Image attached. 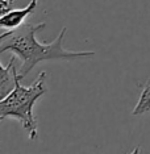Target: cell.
<instances>
[{"instance_id":"cell-5","label":"cell","mask_w":150,"mask_h":154,"mask_svg":"<svg viewBox=\"0 0 150 154\" xmlns=\"http://www.w3.org/2000/svg\"><path fill=\"white\" fill-rule=\"evenodd\" d=\"M150 111V79L145 83L144 88L141 91V95L138 97V101L136 104L132 115L134 116H139V115H144L146 112Z\"/></svg>"},{"instance_id":"cell-6","label":"cell","mask_w":150,"mask_h":154,"mask_svg":"<svg viewBox=\"0 0 150 154\" xmlns=\"http://www.w3.org/2000/svg\"><path fill=\"white\" fill-rule=\"evenodd\" d=\"M13 0H0V16L5 15L12 9Z\"/></svg>"},{"instance_id":"cell-3","label":"cell","mask_w":150,"mask_h":154,"mask_svg":"<svg viewBox=\"0 0 150 154\" xmlns=\"http://www.w3.org/2000/svg\"><path fill=\"white\" fill-rule=\"evenodd\" d=\"M37 5H38V0H30L29 4L25 8L11 9L8 13L0 16V28H4V29H8V30L16 29L17 26H20L25 21L28 16H30L36 11Z\"/></svg>"},{"instance_id":"cell-2","label":"cell","mask_w":150,"mask_h":154,"mask_svg":"<svg viewBox=\"0 0 150 154\" xmlns=\"http://www.w3.org/2000/svg\"><path fill=\"white\" fill-rule=\"evenodd\" d=\"M46 71H41L29 87H25L17 79L11 92L0 99V122L7 117H13L21 122L28 132V138L34 141L38 138L37 121L33 113L36 101L46 92Z\"/></svg>"},{"instance_id":"cell-4","label":"cell","mask_w":150,"mask_h":154,"mask_svg":"<svg viewBox=\"0 0 150 154\" xmlns=\"http://www.w3.org/2000/svg\"><path fill=\"white\" fill-rule=\"evenodd\" d=\"M4 34H5V32L0 34V41L4 37ZM15 59H16V55L11 58V61L8 62L7 66H3L0 63V99L7 96L15 88L17 79L20 78L19 69L15 66Z\"/></svg>"},{"instance_id":"cell-1","label":"cell","mask_w":150,"mask_h":154,"mask_svg":"<svg viewBox=\"0 0 150 154\" xmlns=\"http://www.w3.org/2000/svg\"><path fill=\"white\" fill-rule=\"evenodd\" d=\"M46 23H23L16 29L7 30L4 37L0 41V53L11 51L21 61L19 67L20 79L25 76L34 69V66L45 61H70V59L90 58L95 55V51L83 50H67L63 48V40L67 28L63 26L57 38L53 42L42 44L37 40V32L45 29Z\"/></svg>"}]
</instances>
